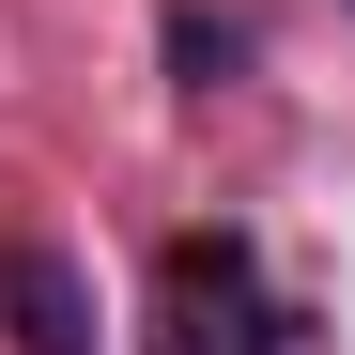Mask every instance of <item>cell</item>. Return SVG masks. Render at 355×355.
Masks as SVG:
<instances>
[{
  "mask_svg": "<svg viewBox=\"0 0 355 355\" xmlns=\"http://www.w3.org/2000/svg\"><path fill=\"white\" fill-rule=\"evenodd\" d=\"M155 355H324L309 324L263 293V263L232 248V232H186V248H155Z\"/></svg>",
  "mask_w": 355,
  "mask_h": 355,
  "instance_id": "cell-1",
  "label": "cell"
},
{
  "mask_svg": "<svg viewBox=\"0 0 355 355\" xmlns=\"http://www.w3.org/2000/svg\"><path fill=\"white\" fill-rule=\"evenodd\" d=\"M0 324H16V355H93V278L62 248H0Z\"/></svg>",
  "mask_w": 355,
  "mask_h": 355,
  "instance_id": "cell-2",
  "label": "cell"
}]
</instances>
